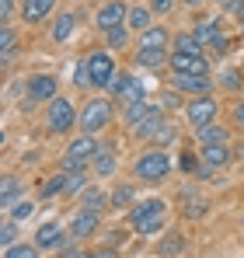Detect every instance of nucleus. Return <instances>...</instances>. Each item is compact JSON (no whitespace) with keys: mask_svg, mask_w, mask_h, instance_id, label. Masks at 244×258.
<instances>
[{"mask_svg":"<svg viewBox=\"0 0 244 258\" xmlns=\"http://www.w3.org/2000/svg\"><path fill=\"white\" fill-rule=\"evenodd\" d=\"M164 223H167V203L150 196V199H136L129 210H126V227L140 237H150V234H161Z\"/></svg>","mask_w":244,"mask_h":258,"instance_id":"f257e3e1","label":"nucleus"},{"mask_svg":"<svg viewBox=\"0 0 244 258\" xmlns=\"http://www.w3.org/2000/svg\"><path fill=\"white\" fill-rule=\"evenodd\" d=\"M171 157H167V150L164 147H150V150H143L136 161H133V174L140 178V181H164L167 174H171Z\"/></svg>","mask_w":244,"mask_h":258,"instance_id":"f03ea898","label":"nucleus"},{"mask_svg":"<svg viewBox=\"0 0 244 258\" xmlns=\"http://www.w3.org/2000/svg\"><path fill=\"white\" fill-rule=\"evenodd\" d=\"M98 147H101V143H98V136L81 129V136H74V140H70V147H67V154H63V171H81V168H91V161H94Z\"/></svg>","mask_w":244,"mask_h":258,"instance_id":"7ed1b4c3","label":"nucleus"},{"mask_svg":"<svg viewBox=\"0 0 244 258\" xmlns=\"http://www.w3.org/2000/svg\"><path fill=\"white\" fill-rule=\"evenodd\" d=\"M87 70H91V87L98 91H112L115 77H119V67H115V56L108 49H94L87 56Z\"/></svg>","mask_w":244,"mask_h":258,"instance_id":"20e7f679","label":"nucleus"},{"mask_svg":"<svg viewBox=\"0 0 244 258\" xmlns=\"http://www.w3.org/2000/svg\"><path fill=\"white\" fill-rule=\"evenodd\" d=\"M59 94V81L52 74H32L25 81V98H21V108H35L42 101H52Z\"/></svg>","mask_w":244,"mask_h":258,"instance_id":"39448f33","label":"nucleus"},{"mask_svg":"<svg viewBox=\"0 0 244 258\" xmlns=\"http://www.w3.org/2000/svg\"><path fill=\"white\" fill-rule=\"evenodd\" d=\"M45 126L52 136H67L70 129L77 126V108H74V101H67V98H52L49 101V112H45Z\"/></svg>","mask_w":244,"mask_h":258,"instance_id":"423d86ee","label":"nucleus"},{"mask_svg":"<svg viewBox=\"0 0 244 258\" xmlns=\"http://www.w3.org/2000/svg\"><path fill=\"white\" fill-rule=\"evenodd\" d=\"M112 122V98H91L81 108V129L84 133H101Z\"/></svg>","mask_w":244,"mask_h":258,"instance_id":"0eeeda50","label":"nucleus"},{"mask_svg":"<svg viewBox=\"0 0 244 258\" xmlns=\"http://www.w3.org/2000/svg\"><path fill=\"white\" fill-rule=\"evenodd\" d=\"M216 112H220V105H216V98H213V94H196V98L185 105V119H189L196 129L206 126V122H213V119H216Z\"/></svg>","mask_w":244,"mask_h":258,"instance_id":"6e6552de","label":"nucleus"},{"mask_svg":"<svg viewBox=\"0 0 244 258\" xmlns=\"http://www.w3.org/2000/svg\"><path fill=\"white\" fill-rule=\"evenodd\" d=\"M70 237L74 241H87V237H94L98 230H101V213L98 210H87V206H81V213L70 216Z\"/></svg>","mask_w":244,"mask_h":258,"instance_id":"1a4fd4ad","label":"nucleus"},{"mask_svg":"<svg viewBox=\"0 0 244 258\" xmlns=\"http://www.w3.org/2000/svg\"><path fill=\"white\" fill-rule=\"evenodd\" d=\"M67 234H70V227H63L59 220H49L35 230V244H39V251H59L67 244Z\"/></svg>","mask_w":244,"mask_h":258,"instance_id":"9d476101","label":"nucleus"},{"mask_svg":"<svg viewBox=\"0 0 244 258\" xmlns=\"http://www.w3.org/2000/svg\"><path fill=\"white\" fill-rule=\"evenodd\" d=\"M167 67H171V74H209V59L203 52H178V49H171Z\"/></svg>","mask_w":244,"mask_h":258,"instance_id":"9b49d317","label":"nucleus"},{"mask_svg":"<svg viewBox=\"0 0 244 258\" xmlns=\"http://www.w3.org/2000/svg\"><path fill=\"white\" fill-rule=\"evenodd\" d=\"M108 94H112V101H119V105L143 101V81H140V77H133V74H119Z\"/></svg>","mask_w":244,"mask_h":258,"instance_id":"f8f14e48","label":"nucleus"},{"mask_svg":"<svg viewBox=\"0 0 244 258\" xmlns=\"http://www.w3.org/2000/svg\"><path fill=\"white\" fill-rule=\"evenodd\" d=\"M171 87H178L181 94H209L213 91V77L209 74H174L171 77Z\"/></svg>","mask_w":244,"mask_h":258,"instance_id":"ddd939ff","label":"nucleus"},{"mask_svg":"<svg viewBox=\"0 0 244 258\" xmlns=\"http://www.w3.org/2000/svg\"><path fill=\"white\" fill-rule=\"evenodd\" d=\"M126 14H129V7H126L122 0H108V4L98 7L94 25H98L101 32H108V28H115V25H126Z\"/></svg>","mask_w":244,"mask_h":258,"instance_id":"4468645a","label":"nucleus"},{"mask_svg":"<svg viewBox=\"0 0 244 258\" xmlns=\"http://www.w3.org/2000/svg\"><path fill=\"white\" fill-rule=\"evenodd\" d=\"M171 39H174V35H171L164 25H150L147 32H140V35H136V49H167Z\"/></svg>","mask_w":244,"mask_h":258,"instance_id":"2eb2a0df","label":"nucleus"},{"mask_svg":"<svg viewBox=\"0 0 244 258\" xmlns=\"http://www.w3.org/2000/svg\"><path fill=\"white\" fill-rule=\"evenodd\" d=\"M115 168H119V154H115V147L101 143V147H98V154H94V161H91V171L98 174V178H108Z\"/></svg>","mask_w":244,"mask_h":258,"instance_id":"dca6fc26","label":"nucleus"},{"mask_svg":"<svg viewBox=\"0 0 244 258\" xmlns=\"http://www.w3.org/2000/svg\"><path fill=\"white\" fill-rule=\"evenodd\" d=\"M161 122H164V108H161V105H154V108L136 122V126L129 129V136H136V140H150V136L161 129Z\"/></svg>","mask_w":244,"mask_h":258,"instance_id":"f3484780","label":"nucleus"},{"mask_svg":"<svg viewBox=\"0 0 244 258\" xmlns=\"http://www.w3.org/2000/svg\"><path fill=\"white\" fill-rule=\"evenodd\" d=\"M203 164L209 171H216V168H227L230 164V147L227 143H203Z\"/></svg>","mask_w":244,"mask_h":258,"instance_id":"a211bd4d","label":"nucleus"},{"mask_svg":"<svg viewBox=\"0 0 244 258\" xmlns=\"http://www.w3.org/2000/svg\"><path fill=\"white\" fill-rule=\"evenodd\" d=\"M21 192H25V185H21V178H14V174H4V181H0V210L7 213L18 199H21Z\"/></svg>","mask_w":244,"mask_h":258,"instance_id":"6ab92c4d","label":"nucleus"},{"mask_svg":"<svg viewBox=\"0 0 244 258\" xmlns=\"http://www.w3.org/2000/svg\"><path fill=\"white\" fill-rule=\"evenodd\" d=\"M126 25L140 35V32H147V28L154 25V11H150L147 4H133V7H129V14H126Z\"/></svg>","mask_w":244,"mask_h":258,"instance_id":"aec40b11","label":"nucleus"},{"mask_svg":"<svg viewBox=\"0 0 244 258\" xmlns=\"http://www.w3.org/2000/svg\"><path fill=\"white\" fill-rule=\"evenodd\" d=\"M52 7H56V0H25L21 18H25L28 25H39L42 18H49V14H52Z\"/></svg>","mask_w":244,"mask_h":258,"instance_id":"412c9836","label":"nucleus"},{"mask_svg":"<svg viewBox=\"0 0 244 258\" xmlns=\"http://www.w3.org/2000/svg\"><path fill=\"white\" fill-rule=\"evenodd\" d=\"M181 210H185L189 220H199V216L209 213V203L196 196V188H181Z\"/></svg>","mask_w":244,"mask_h":258,"instance_id":"4be33fe9","label":"nucleus"},{"mask_svg":"<svg viewBox=\"0 0 244 258\" xmlns=\"http://www.w3.org/2000/svg\"><path fill=\"white\" fill-rule=\"evenodd\" d=\"M167 59H171L167 49H136V67H143V70H157Z\"/></svg>","mask_w":244,"mask_h":258,"instance_id":"5701e85b","label":"nucleus"},{"mask_svg":"<svg viewBox=\"0 0 244 258\" xmlns=\"http://www.w3.org/2000/svg\"><path fill=\"white\" fill-rule=\"evenodd\" d=\"M196 35H199V42H203V49H213V45L223 39V32L216 28V21L213 18H203L199 25H196Z\"/></svg>","mask_w":244,"mask_h":258,"instance_id":"b1692460","label":"nucleus"},{"mask_svg":"<svg viewBox=\"0 0 244 258\" xmlns=\"http://www.w3.org/2000/svg\"><path fill=\"white\" fill-rule=\"evenodd\" d=\"M74 28H77V14H74V11H63V14L56 18V25H52V39H56V42H67V39L74 35Z\"/></svg>","mask_w":244,"mask_h":258,"instance_id":"393cba45","label":"nucleus"},{"mask_svg":"<svg viewBox=\"0 0 244 258\" xmlns=\"http://www.w3.org/2000/svg\"><path fill=\"white\" fill-rule=\"evenodd\" d=\"M150 108H154V105H147V101H129V105H122V122H126V129H133Z\"/></svg>","mask_w":244,"mask_h":258,"instance_id":"a878e982","label":"nucleus"},{"mask_svg":"<svg viewBox=\"0 0 244 258\" xmlns=\"http://www.w3.org/2000/svg\"><path fill=\"white\" fill-rule=\"evenodd\" d=\"M189 251V241L181 234H164V241L157 244V255H185Z\"/></svg>","mask_w":244,"mask_h":258,"instance_id":"bb28decb","label":"nucleus"},{"mask_svg":"<svg viewBox=\"0 0 244 258\" xmlns=\"http://www.w3.org/2000/svg\"><path fill=\"white\" fill-rule=\"evenodd\" d=\"M171 49H178V52H203V42H199L196 32H178L171 39Z\"/></svg>","mask_w":244,"mask_h":258,"instance_id":"cd10ccee","label":"nucleus"},{"mask_svg":"<svg viewBox=\"0 0 244 258\" xmlns=\"http://www.w3.org/2000/svg\"><path fill=\"white\" fill-rule=\"evenodd\" d=\"M67 174V181H63V196H84V188H87V174L81 171H63Z\"/></svg>","mask_w":244,"mask_h":258,"instance_id":"c85d7f7f","label":"nucleus"},{"mask_svg":"<svg viewBox=\"0 0 244 258\" xmlns=\"http://www.w3.org/2000/svg\"><path fill=\"white\" fill-rule=\"evenodd\" d=\"M133 203H136V188H133V185H115V192H112L108 206H115V210H122V206H126V210H129Z\"/></svg>","mask_w":244,"mask_h":258,"instance_id":"c756f323","label":"nucleus"},{"mask_svg":"<svg viewBox=\"0 0 244 258\" xmlns=\"http://www.w3.org/2000/svg\"><path fill=\"white\" fill-rule=\"evenodd\" d=\"M81 206H87V210H98V213H101V210L108 206V196H105L101 188H91V185H87V188H84V196H81Z\"/></svg>","mask_w":244,"mask_h":258,"instance_id":"7c9ffc66","label":"nucleus"},{"mask_svg":"<svg viewBox=\"0 0 244 258\" xmlns=\"http://www.w3.org/2000/svg\"><path fill=\"white\" fill-rule=\"evenodd\" d=\"M14 52H18V32H14L11 25H4V28H0V56L11 59Z\"/></svg>","mask_w":244,"mask_h":258,"instance_id":"2f4dec72","label":"nucleus"},{"mask_svg":"<svg viewBox=\"0 0 244 258\" xmlns=\"http://www.w3.org/2000/svg\"><path fill=\"white\" fill-rule=\"evenodd\" d=\"M203 143H227V126H216V122H206V126H199V133H196Z\"/></svg>","mask_w":244,"mask_h":258,"instance_id":"473e14b6","label":"nucleus"},{"mask_svg":"<svg viewBox=\"0 0 244 258\" xmlns=\"http://www.w3.org/2000/svg\"><path fill=\"white\" fill-rule=\"evenodd\" d=\"M178 168H181L185 174H199V171H206L203 157H196L192 150H181V157H178Z\"/></svg>","mask_w":244,"mask_h":258,"instance_id":"72a5a7b5","label":"nucleus"},{"mask_svg":"<svg viewBox=\"0 0 244 258\" xmlns=\"http://www.w3.org/2000/svg\"><path fill=\"white\" fill-rule=\"evenodd\" d=\"M0 244H4V248L18 244V220H14V216H7V220L0 223Z\"/></svg>","mask_w":244,"mask_h":258,"instance_id":"f704fd0d","label":"nucleus"},{"mask_svg":"<svg viewBox=\"0 0 244 258\" xmlns=\"http://www.w3.org/2000/svg\"><path fill=\"white\" fill-rule=\"evenodd\" d=\"M63 181H67V174H52L45 185L39 188V199H52V196H63Z\"/></svg>","mask_w":244,"mask_h":258,"instance_id":"c9c22d12","label":"nucleus"},{"mask_svg":"<svg viewBox=\"0 0 244 258\" xmlns=\"http://www.w3.org/2000/svg\"><path fill=\"white\" fill-rule=\"evenodd\" d=\"M174 136H178V129H174L171 122H167V119H164L161 129H157L150 140H154V147H171V143H174Z\"/></svg>","mask_w":244,"mask_h":258,"instance_id":"e433bc0d","label":"nucleus"},{"mask_svg":"<svg viewBox=\"0 0 244 258\" xmlns=\"http://www.w3.org/2000/svg\"><path fill=\"white\" fill-rule=\"evenodd\" d=\"M39 255V244L32 241V244H11V248H4V258H35Z\"/></svg>","mask_w":244,"mask_h":258,"instance_id":"4c0bfd02","label":"nucleus"},{"mask_svg":"<svg viewBox=\"0 0 244 258\" xmlns=\"http://www.w3.org/2000/svg\"><path fill=\"white\" fill-rule=\"evenodd\" d=\"M126 28H129V25H115V28L105 32V39H108L112 49H126V42H129V32H126Z\"/></svg>","mask_w":244,"mask_h":258,"instance_id":"58836bf2","label":"nucleus"},{"mask_svg":"<svg viewBox=\"0 0 244 258\" xmlns=\"http://www.w3.org/2000/svg\"><path fill=\"white\" fill-rule=\"evenodd\" d=\"M32 210H35V206H32L28 199H18V203H14V206L7 210V216H14V220L21 223V220H28V216H32Z\"/></svg>","mask_w":244,"mask_h":258,"instance_id":"ea45409f","label":"nucleus"},{"mask_svg":"<svg viewBox=\"0 0 244 258\" xmlns=\"http://www.w3.org/2000/svg\"><path fill=\"white\" fill-rule=\"evenodd\" d=\"M74 87H91V70H87V59L84 63H77V70H74Z\"/></svg>","mask_w":244,"mask_h":258,"instance_id":"a19ab883","label":"nucleus"},{"mask_svg":"<svg viewBox=\"0 0 244 258\" xmlns=\"http://www.w3.org/2000/svg\"><path fill=\"white\" fill-rule=\"evenodd\" d=\"M220 77H223V87H230V91H241V84H244L241 70H223Z\"/></svg>","mask_w":244,"mask_h":258,"instance_id":"79ce46f5","label":"nucleus"},{"mask_svg":"<svg viewBox=\"0 0 244 258\" xmlns=\"http://www.w3.org/2000/svg\"><path fill=\"white\" fill-rule=\"evenodd\" d=\"M161 105H164V108H178V105H181V91H178V87H171V91L164 94Z\"/></svg>","mask_w":244,"mask_h":258,"instance_id":"37998d69","label":"nucleus"},{"mask_svg":"<svg viewBox=\"0 0 244 258\" xmlns=\"http://www.w3.org/2000/svg\"><path fill=\"white\" fill-rule=\"evenodd\" d=\"M150 11L154 14H171L174 11V0H150Z\"/></svg>","mask_w":244,"mask_h":258,"instance_id":"c03bdc74","label":"nucleus"},{"mask_svg":"<svg viewBox=\"0 0 244 258\" xmlns=\"http://www.w3.org/2000/svg\"><path fill=\"white\" fill-rule=\"evenodd\" d=\"M11 14H14V0H0V21L4 25L11 21Z\"/></svg>","mask_w":244,"mask_h":258,"instance_id":"a18cd8bd","label":"nucleus"},{"mask_svg":"<svg viewBox=\"0 0 244 258\" xmlns=\"http://www.w3.org/2000/svg\"><path fill=\"white\" fill-rule=\"evenodd\" d=\"M234 126H244V98H237L234 105Z\"/></svg>","mask_w":244,"mask_h":258,"instance_id":"49530a36","label":"nucleus"},{"mask_svg":"<svg viewBox=\"0 0 244 258\" xmlns=\"http://www.w3.org/2000/svg\"><path fill=\"white\" fill-rule=\"evenodd\" d=\"M122 237H126L122 230H108V234H105V241H108V244H122Z\"/></svg>","mask_w":244,"mask_h":258,"instance_id":"de8ad7c7","label":"nucleus"},{"mask_svg":"<svg viewBox=\"0 0 244 258\" xmlns=\"http://www.w3.org/2000/svg\"><path fill=\"white\" fill-rule=\"evenodd\" d=\"M185 7H203V0H181Z\"/></svg>","mask_w":244,"mask_h":258,"instance_id":"09e8293b","label":"nucleus"},{"mask_svg":"<svg viewBox=\"0 0 244 258\" xmlns=\"http://www.w3.org/2000/svg\"><path fill=\"white\" fill-rule=\"evenodd\" d=\"M237 18H241V28H244V0L237 4Z\"/></svg>","mask_w":244,"mask_h":258,"instance_id":"8fccbe9b","label":"nucleus"},{"mask_svg":"<svg viewBox=\"0 0 244 258\" xmlns=\"http://www.w3.org/2000/svg\"><path fill=\"white\" fill-rule=\"evenodd\" d=\"M220 4H223V7H234V4H237V0H220Z\"/></svg>","mask_w":244,"mask_h":258,"instance_id":"3c124183","label":"nucleus"},{"mask_svg":"<svg viewBox=\"0 0 244 258\" xmlns=\"http://www.w3.org/2000/svg\"><path fill=\"white\" fill-rule=\"evenodd\" d=\"M241 227H244V213H241Z\"/></svg>","mask_w":244,"mask_h":258,"instance_id":"603ef678","label":"nucleus"}]
</instances>
